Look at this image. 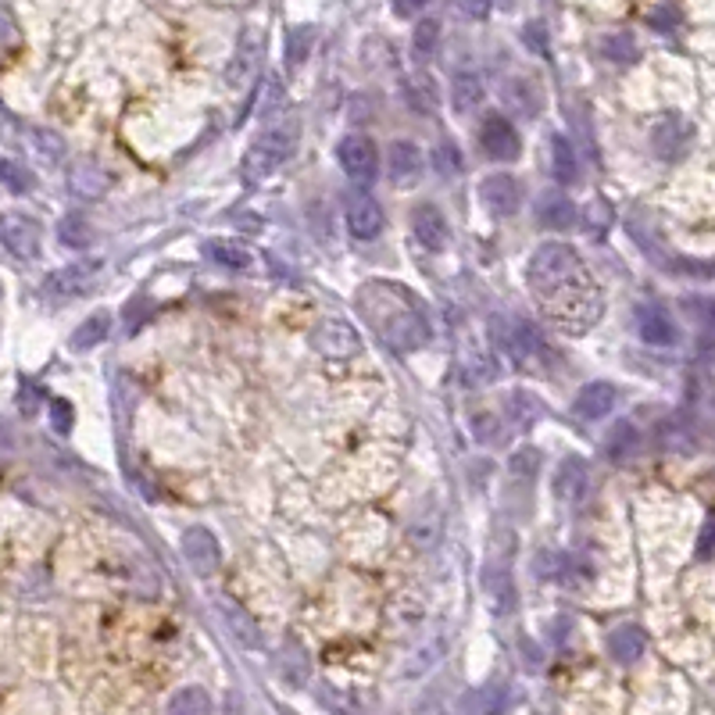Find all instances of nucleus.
Segmentation results:
<instances>
[{
  "mask_svg": "<svg viewBox=\"0 0 715 715\" xmlns=\"http://www.w3.org/2000/svg\"><path fill=\"white\" fill-rule=\"evenodd\" d=\"M526 283L544 322L565 337H587L604 315V298L569 243H540L530 254Z\"/></svg>",
  "mask_w": 715,
  "mask_h": 715,
  "instance_id": "obj_1",
  "label": "nucleus"
},
{
  "mask_svg": "<svg viewBox=\"0 0 715 715\" xmlns=\"http://www.w3.org/2000/svg\"><path fill=\"white\" fill-rule=\"evenodd\" d=\"M361 311L376 322V333L394 351H418L429 344V322L422 308L405 287L394 283H368L361 287Z\"/></svg>",
  "mask_w": 715,
  "mask_h": 715,
  "instance_id": "obj_2",
  "label": "nucleus"
},
{
  "mask_svg": "<svg viewBox=\"0 0 715 715\" xmlns=\"http://www.w3.org/2000/svg\"><path fill=\"white\" fill-rule=\"evenodd\" d=\"M298 136H300V125L294 119H283V122H276V125H269V129L247 147V154H243V162H240V176L247 179V182L269 179L294 151H298Z\"/></svg>",
  "mask_w": 715,
  "mask_h": 715,
  "instance_id": "obj_3",
  "label": "nucleus"
},
{
  "mask_svg": "<svg viewBox=\"0 0 715 715\" xmlns=\"http://www.w3.org/2000/svg\"><path fill=\"white\" fill-rule=\"evenodd\" d=\"M494 340L512 355L515 365H523V368H530V365H540L544 358H547V348H544V340L536 337L534 326H526V322H508V318H494Z\"/></svg>",
  "mask_w": 715,
  "mask_h": 715,
  "instance_id": "obj_4",
  "label": "nucleus"
},
{
  "mask_svg": "<svg viewBox=\"0 0 715 715\" xmlns=\"http://www.w3.org/2000/svg\"><path fill=\"white\" fill-rule=\"evenodd\" d=\"M337 162L348 172V179H355L358 186H368L376 179V172H379V151L361 132H351V136H344L337 143Z\"/></svg>",
  "mask_w": 715,
  "mask_h": 715,
  "instance_id": "obj_5",
  "label": "nucleus"
},
{
  "mask_svg": "<svg viewBox=\"0 0 715 715\" xmlns=\"http://www.w3.org/2000/svg\"><path fill=\"white\" fill-rule=\"evenodd\" d=\"M311 348L322 358L340 361V358H355L361 351V337H358L355 326L344 322V318H322L315 326V333H311Z\"/></svg>",
  "mask_w": 715,
  "mask_h": 715,
  "instance_id": "obj_6",
  "label": "nucleus"
},
{
  "mask_svg": "<svg viewBox=\"0 0 715 715\" xmlns=\"http://www.w3.org/2000/svg\"><path fill=\"white\" fill-rule=\"evenodd\" d=\"M479 147L494 162H515L523 154V140H519L515 125L504 119V115H486L483 119V125H479Z\"/></svg>",
  "mask_w": 715,
  "mask_h": 715,
  "instance_id": "obj_7",
  "label": "nucleus"
},
{
  "mask_svg": "<svg viewBox=\"0 0 715 715\" xmlns=\"http://www.w3.org/2000/svg\"><path fill=\"white\" fill-rule=\"evenodd\" d=\"M479 201H483V208H486L490 215L508 219V215H515L519 204H523V186L508 176V172H494V176H486L479 182Z\"/></svg>",
  "mask_w": 715,
  "mask_h": 715,
  "instance_id": "obj_8",
  "label": "nucleus"
},
{
  "mask_svg": "<svg viewBox=\"0 0 715 715\" xmlns=\"http://www.w3.org/2000/svg\"><path fill=\"white\" fill-rule=\"evenodd\" d=\"M483 591L494 604V615H508L515 608V583L504 554H490L483 565Z\"/></svg>",
  "mask_w": 715,
  "mask_h": 715,
  "instance_id": "obj_9",
  "label": "nucleus"
},
{
  "mask_svg": "<svg viewBox=\"0 0 715 715\" xmlns=\"http://www.w3.org/2000/svg\"><path fill=\"white\" fill-rule=\"evenodd\" d=\"M182 558H186V565H190L197 576H211V573L219 569V562H222V551H219L215 534L204 530V526L186 530V534H182Z\"/></svg>",
  "mask_w": 715,
  "mask_h": 715,
  "instance_id": "obj_10",
  "label": "nucleus"
},
{
  "mask_svg": "<svg viewBox=\"0 0 715 715\" xmlns=\"http://www.w3.org/2000/svg\"><path fill=\"white\" fill-rule=\"evenodd\" d=\"M0 237H4L7 254H15L18 261L40 258V226H36L33 219H25V215H7Z\"/></svg>",
  "mask_w": 715,
  "mask_h": 715,
  "instance_id": "obj_11",
  "label": "nucleus"
},
{
  "mask_svg": "<svg viewBox=\"0 0 715 715\" xmlns=\"http://www.w3.org/2000/svg\"><path fill=\"white\" fill-rule=\"evenodd\" d=\"M97 272H101V261L64 265V269H58V272H51V276H47L44 294H47V298H75V294H83V290L97 279Z\"/></svg>",
  "mask_w": 715,
  "mask_h": 715,
  "instance_id": "obj_12",
  "label": "nucleus"
},
{
  "mask_svg": "<svg viewBox=\"0 0 715 715\" xmlns=\"http://www.w3.org/2000/svg\"><path fill=\"white\" fill-rule=\"evenodd\" d=\"M261 47H265L261 33H258L254 25H247V29H243V36H240L237 58H233L230 72H226V83H230L233 90H243V86L254 79V72H258V61H261Z\"/></svg>",
  "mask_w": 715,
  "mask_h": 715,
  "instance_id": "obj_13",
  "label": "nucleus"
},
{
  "mask_svg": "<svg viewBox=\"0 0 715 715\" xmlns=\"http://www.w3.org/2000/svg\"><path fill=\"white\" fill-rule=\"evenodd\" d=\"M383 208L372 201V197H365V193H355L351 201H348V230H351V237L355 240H376L383 233Z\"/></svg>",
  "mask_w": 715,
  "mask_h": 715,
  "instance_id": "obj_14",
  "label": "nucleus"
},
{
  "mask_svg": "<svg viewBox=\"0 0 715 715\" xmlns=\"http://www.w3.org/2000/svg\"><path fill=\"white\" fill-rule=\"evenodd\" d=\"M412 233L426 250H444L447 247V219L436 204H418L412 211Z\"/></svg>",
  "mask_w": 715,
  "mask_h": 715,
  "instance_id": "obj_15",
  "label": "nucleus"
},
{
  "mask_svg": "<svg viewBox=\"0 0 715 715\" xmlns=\"http://www.w3.org/2000/svg\"><path fill=\"white\" fill-rule=\"evenodd\" d=\"M387 172L397 186H416L422 176V151L412 140H397L387 151Z\"/></svg>",
  "mask_w": 715,
  "mask_h": 715,
  "instance_id": "obj_16",
  "label": "nucleus"
},
{
  "mask_svg": "<svg viewBox=\"0 0 715 715\" xmlns=\"http://www.w3.org/2000/svg\"><path fill=\"white\" fill-rule=\"evenodd\" d=\"M219 612H222V622H226L230 637L237 641L243 651H254V648L261 644V630H258V622H254V615H250L247 608H240L237 601L222 597V601H219Z\"/></svg>",
  "mask_w": 715,
  "mask_h": 715,
  "instance_id": "obj_17",
  "label": "nucleus"
},
{
  "mask_svg": "<svg viewBox=\"0 0 715 715\" xmlns=\"http://www.w3.org/2000/svg\"><path fill=\"white\" fill-rule=\"evenodd\" d=\"M112 186V176L97 165V162H79L72 172H68V190L79 197V201H97L104 197Z\"/></svg>",
  "mask_w": 715,
  "mask_h": 715,
  "instance_id": "obj_18",
  "label": "nucleus"
},
{
  "mask_svg": "<svg viewBox=\"0 0 715 715\" xmlns=\"http://www.w3.org/2000/svg\"><path fill=\"white\" fill-rule=\"evenodd\" d=\"M687 140H691V125L680 115H665L651 129V147H655L658 158H676L687 147Z\"/></svg>",
  "mask_w": 715,
  "mask_h": 715,
  "instance_id": "obj_19",
  "label": "nucleus"
},
{
  "mask_svg": "<svg viewBox=\"0 0 715 715\" xmlns=\"http://www.w3.org/2000/svg\"><path fill=\"white\" fill-rule=\"evenodd\" d=\"M615 408V387L612 383H587L576 401H573V412L583 418V422H597Z\"/></svg>",
  "mask_w": 715,
  "mask_h": 715,
  "instance_id": "obj_20",
  "label": "nucleus"
},
{
  "mask_svg": "<svg viewBox=\"0 0 715 715\" xmlns=\"http://www.w3.org/2000/svg\"><path fill=\"white\" fill-rule=\"evenodd\" d=\"M644 648H648V633L641 630V626H615L612 633H608V651L615 661H622V665H633L637 658L644 655Z\"/></svg>",
  "mask_w": 715,
  "mask_h": 715,
  "instance_id": "obj_21",
  "label": "nucleus"
},
{
  "mask_svg": "<svg viewBox=\"0 0 715 715\" xmlns=\"http://www.w3.org/2000/svg\"><path fill=\"white\" fill-rule=\"evenodd\" d=\"M637 329H641V340L651 344V348H672L676 337H680V333H676V322H672L665 311H658V308H644V311H641Z\"/></svg>",
  "mask_w": 715,
  "mask_h": 715,
  "instance_id": "obj_22",
  "label": "nucleus"
},
{
  "mask_svg": "<svg viewBox=\"0 0 715 715\" xmlns=\"http://www.w3.org/2000/svg\"><path fill=\"white\" fill-rule=\"evenodd\" d=\"M536 222H540L544 230H569V226L576 222V208H573V201L562 197V193H544V197L536 201Z\"/></svg>",
  "mask_w": 715,
  "mask_h": 715,
  "instance_id": "obj_23",
  "label": "nucleus"
},
{
  "mask_svg": "<svg viewBox=\"0 0 715 715\" xmlns=\"http://www.w3.org/2000/svg\"><path fill=\"white\" fill-rule=\"evenodd\" d=\"M637 447H641V433H637L633 422H615L608 429V436H604V458L615 462V465L630 462L637 455Z\"/></svg>",
  "mask_w": 715,
  "mask_h": 715,
  "instance_id": "obj_24",
  "label": "nucleus"
},
{
  "mask_svg": "<svg viewBox=\"0 0 715 715\" xmlns=\"http://www.w3.org/2000/svg\"><path fill=\"white\" fill-rule=\"evenodd\" d=\"M554 494L562 501H580L587 494V462L583 458H565L554 473Z\"/></svg>",
  "mask_w": 715,
  "mask_h": 715,
  "instance_id": "obj_25",
  "label": "nucleus"
},
{
  "mask_svg": "<svg viewBox=\"0 0 715 715\" xmlns=\"http://www.w3.org/2000/svg\"><path fill=\"white\" fill-rule=\"evenodd\" d=\"M204 258L211 261V265H222V269H250L254 265V258H250V250L247 247H240L237 240H226V237H215L208 240L204 247Z\"/></svg>",
  "mask_w": 715,
  "mask_h": 715,
  "instance_id": "obj_26",
  "label": "nucleus"
},
{
  "mask_svg": "<svg viewBox=\"0 0 715 715\" xmlns=\"http://www.w3.org/2000/svg\"><path fill=\"white\" fill-rule=\"evenodd\" d=\"M551 172L562 186L580 179V162H576V147L565 136H551Z\"/></svg>",
  "mask_w": 715,
  "mask_h": 715,
  "instance_id": "obj_27",
  "label": "nucleus"
},
{
  "mask_svg": "<svg viewBox=\"0 0 715 715\" xmlns=\"http://www.w3.org/2000/svg\"><path fill=\"white\" fill-rule=\"evenodd\" d=\"M479 101H483V83H479V75L473 72H458L455 75V83H451V108L458 112V115H469V112H476Z\"/></svg>",
  "mask_w": 715,
  "mask_h": 715,
  "instance_id": "obj_28",
  "label": "nucleus"
},
{
  "mask_svg": "<svg viewBox=\"0 0 715 715\" xmlns=\"http://www.w3.org/2000/svg\"><path fill=\"white\" fill-rule=\"evenodd\" d=\"M215 705H211V694L204 687H182L172 694L169 701V715H211Z\"/></svg>",
  "mask_w": 715,
  "mask_h": 715,
  "instance_id": "obj_29",
  "label": "nucleus"
},
{
  "mask_svg": "<svg viewBox=\"0 0 715 715\" xmlns=\"http://www.w3.org/2000/svg\"><path fill=\"white\" fill-rule=\"evenodd\" d=\"M108 329H112V315L108 311H97V315H90L75 333H72V351H90V348H97L104 337H108Z\"/></svg>",
  "mask_w": 715,
  "mask_h": 715,
  "instance_id": "obj_30",
  "label": "nucleus"
},
{
  "mask_svg": "<svg viewBox=\"0 0 715 715\" xmlns=\"http://www.w3.org/2000/svg\"><path fill=\"white\" fill-rule=\"evenodd\" d=\"M504 104L515 108V115H526V119H534L536 112H540V97H536V90L526 79L504 83Z\"/></svg>",
  "mask_w": 715,
  "mask_h": 715,
  "instance_id": "obj_31",
  "label": "nucleus"
},
{
  "mask_svg": "<svg viewBox=\"0 0 715 715\" xmlns=\"http://www.w3.org/2000/svg\"><path fill=\"white\" fill-rule=\"evenodd\" d=\"M440 47V22L436 18H422L412 33V58L429 61Z\"/></svg>",
  "mask_w": 715,
  "mask_h": 715,
  "instance_id": "obj_32",
  "label": "nucleus"
},
{
  "mask_svg": "<svg viewBox=\"0 0 715 715\" xmlns=\"http://www.w3.org/2000/svg\"><path fill=\"white\" fill-rule=\"evenodd\" d=\"M405 97H408V104L422 112V115H429V112H436V83L433 79H426V75H418V79H408L405 83Z\"/></svg>",
  "mask_w": 715,
  "mask_h": 715,
  "instance_id": "obj_33",
  "label": "nucleus"
},
{
  "mask_svg": "<svg viewBox=\"0 0 715 715\" xmlns=\"http://www.w3.org/2000/svg\"><path fill=\"white\" fill-rule=\"evenodd\" d=\"M601 54L615 64H630V61H637V44L630 33H608L601 40Z\"/></svg>",
  "mask_w": 715,
  "mask_h": 715,
  "instance_id": "obj_34",
  "label": "nucleus"
},
{
  "mask_svg": "<svg viewBox=\"0 0 715 715\" xmlns=\"http://www.w3.org/2000/svg\"><path fill=\"white\" fill-rule=\"evenodd\" d=\"M612 222H615V211H612V204H608V201L594 197V201L583 208V226H587V233H591V237H604V233L612 230Z\"/></svg>",
  "mask_w": 715,
  "mask_h": 715,
  "instance_id": "obj_35",
  "label": "nucleus"
},
{
  "mask_svg": "<svg viewBox=\"0 0 715 715\" xmlns=\"http://www.w3.org/2000/svg\"><path fill=\"white\" fill-rule=\"evenodd\" d=\"M462 151L451 143V140H440L436 143V151H433V169H436V176L440 179H455L462 172Z\"/></svg>",
  "mask_w": 715,
  "mask_h": 715,
  "instance_id": "obj_36",
  "label": "nucleus"
},
{
  "mask_svg": "<svg viewBox=\"0 0 715 715\" xmlns=\"http://www.w3.org/2000/svg\"><path fill=\"white\" fill-rule=\"evenodd\" d=\"M311 47H315V29L311 25L290 29V36H287V68H300Z\"/></svg>",
  "mask_w": 715,
  "mask_h": 715,
  "instance_id": "obj_37",
  "label": "nucleus"
},
{
  "mask_svg": "<svg viewBox=\"0 0 715 715\" xmlns=\"http://www.w3.org/2000/svg\"><path fill=\"white\" fill-rule=\"evenodd\" d=\"M58 237L64 247H86L90 240H93V230H90V222L83 219V215H64L58 222Z\"/></svg>",
  "mask_w": 715,
  "mask_h": 715,
  "instance_id": "obj_38",
  "label": "nucleus"
},
{
  "mask_svg": "<svg viewBox=\"0 0 715 715\" xmlns=\"http://www.w3.org/2000/svg\"><path fill=\"white\" fill-rule=\"evenodd\" d=\"M136 405H140V390H136L132 376H119V379H115V416H119L122 426H129Z\"/></svg>",
  "mask_w": 715,
  "mask_h": 715,
  "instance_id": "obj_39",
  "label": "nucleus"
},
{
  "mask_svg": "<svg viewBox=\"0 0 715 715\" xmlns=\"http://www.w3.org/2000/svg\"><path fill=\"white\" fill-rule=\"evenodd\" d=\"M508 469H512V476L515 479H534L536 473H540V451H536V447H519V451L512 455Z\"/></svg>",
  "mask_w": 715,
  "mask_h": 715,
  "instance_id": "obj_40",
  "label": "nucleus"
},
{
  "mask_svg": "<svg viewBox=\"0 0 715 715\" xmlns=\"http://www.w3.org/2000/svg\"><path fill=\"white\" fill-rule=\"evenodd\" d=\"M469 372L476 376V383H494L497 379V361L490 358V351L483 355V351H473L469 355Z\"/></svg>",
  "mask_w": 715,
  "mask_h": 715,
  "instance_id": "obj_41",
  "label": "nucleus"
},
{
  "mask_svg": "<svg viewBox=\"0 0 715 715\" xmlns=\"http://www.w3.org/2000/svg\"><path fill=\"white\" fill-rule=\"evenodd\" d=\"M4 186L11 193H25V190H33V176L18 162H4Z\"/></svg>",
  "mask_w": 715,
  "mask_h": 715,
  "instance_id": "obj_42",
  "label": "nucleus"
},
{
  "mask_svg": "<svg viewBox=\"0 0 715 715\" xmlns=\"http://www.w3.org/2000/svg\"><path fill=\"white\" fill-rule=\"evenodd\" d=\"M648 25L658 29V33H672V29L680 25V11H676L672 4H658L655 11L648 15Z\"/></svg>",
  "mask_w": 715,
  "mask_h": 715,
  "instance_id": "obj_43",
  "label": "nucleus"
},
{
  "mask_svg": "<svg viewBox=\"0 0 715 715\" xmlns=\"http://www.w3.org/2000/svg\"><path fill=\"white\" fill-rule=\"evenodd\" d=\"M72 422H75V418H72V405H68V401H54V405H51V426L64 436V433H72Z\"/></svg>",
  "mask_w": 715,
  "mask_h": 715,
  "instance_id": "obj_44",
  "label": "nucleus"
},
{
  "mask_svg": "<svg viewBox=\"0 0 715 715\" xmlns=\"http://www.w3.org/2000/svg\"><path fill=\"white\" fill-rule=\"evenodd\" d=\"M715 551V515L705 519V526H701V536H698V558H712Z\"/></svg>",
  "mask_w": 715,
  "mask_h": 715,
  "instance_id": "obj_45",
  "label": "nucleus"
},
{
  "mask_svg": "<svg viewBox=\"0 0 715 715\" xmlns=\"http://www.w3.org/2000/svg\"><path fill=\"white\" fill-rule=\"evenodd\" d=\"M455 11L465 15V18H473V22H479V18H486L490 0H455Z\"/></svg>",
  "mask_w": 715,
  "mask_h": 715,
  "instance_id": "obj_46",
  "label": "nucleus"
},
{
  "mask_svg": "<svg viewBox=\"0 0 715 715\" xmlns=\"http://www.w3.org/2000/svg\"><path fill=\"white\" fill-rule=\"evenodd\" d=\"M18 401H22V412L33 416V412H36V401H40V387H36V383H22Z\"/></svg>",
  "mask_w": 715,
  "mask_h": 715,
  "instance_id": "obj_47",
  "label": "nucleus"
},
{
  "mask_svg": "<svg viewBox=\"0 0 715 715\" xmlns=\"http://www.w3.org/2000/svg\"><path fill=\"white\" fill-rule=\"evenodd\" d=\"M473 422H476V436H479V440H497V422H494L490 416H476Z\"/></svg>",
  "mask_w": 715,
  "mask_h": 715,
  "instance_id": "obj_48",
  "label": "nucleus"
},
{
  "mask_svg": "<svg viewBox=\"0 0 715 715\" xmlns=\"http://www.w3.org/2000/svg\"><path fill=\"white\" fill-rule=\"evenodd\" d=\"M426 4H429V0H394V11H397L401 18H408V15H418Z\"/></svg>",
  "mask_w": 715,
  "mask_h": 715,
  "instance_id": "obj_49",
  "label": "nucleus"
},
{
  "mask_svg": "<svg viewBox=\"0 0 715 715\" xmlns=\"http://www.w3.org/2000/svg\"><path fill=\"white\" fill-rule=\"evenodd\" d=\"M526 44L534 47L536 54H547V40H540V25H526Z\"/></svg>",
  "mask_w": 715,
  "mask_h": 715,
  "instance_id": "obj_50",
  "label": "nucleus"
},
{
  "mask_svg": "<svg viewBox=\"0 0 715 715\" xmlns=\"http://www.w3.org/2000/svg\"><path fill=\"white\" fill-rule=\"evenodd\" d=\"M536 573H547V576H554V573H558V558H554L551 551H547V554H540V558H536Z\"/></svg>",
  "mask_w": 715,
  "mask_h": 715,
  "instance_id": "obj_51",
  "label": "nucleus"
}]
</instances>
